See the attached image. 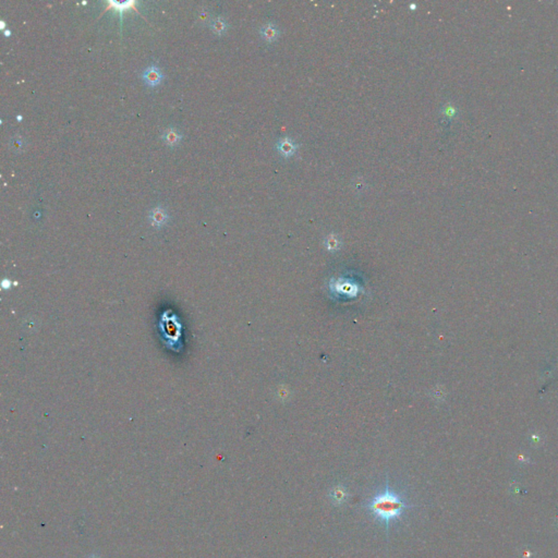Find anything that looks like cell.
Listing matches in <instances>:
<instances>
[{
	"mask_svg": "<svg viewBox=\"0 0 558 558\" xmlns=\"http://www.w3.org/2000/svg\"><path fill=\"white\" fill-rule=\"evenodd\" d=\"M366 507L377 520L384 522L388 530L390 522L398 519L401 514L406 509L411 508L412 505H408L401 495L390 489L388 484H386L385 490L372 498Z\"/></svg>",
	"mask_w": 558,
	"mask_h": 558,
	"instance_id": "1",
	"label": "cell"
},
{
	"mask_svg": "<svg viewBox=\"0 0 558 558\" xmlns=\"http://www.w3.org/2000/svg\"><path fill=\"white\" fill-rule=\"evenodd\" d=\"M142 78L145 84L154 87L160 84V82L164 79V76L159 68H157L156 66H152L143 72Z\"/></svg>",
	"mask_w": 558,
	"mask_h": 558,
	"instance_id": "2",
	"label": "cell"
},
{
	"mask_svg": "<svg viewBox=\"0 0 558 558\" xmlns=\"http://www.w3.org/2000/svg\"><path fill=\"white\" fill-rule=\"evenodd\" d=\"M276 148L281 156L288 158L296 154V152L298 150V145L293 139H290V137H284V139H280L277 142Z\"/></svg>",
	"mask_w": 558,
	"mask_h": 558,
	"instance_id": "3",
	"label": "cell"
},
{
	"mask_svg": "<svg viewBox=\"0 0 558 558\" xmlns=\"http://www.w3.org/2000/svg\"><path fill=\"white\" fill-rule=\"evenodd\" d=\"M149 217H150L151 224L154 226V227H161V226H164L168 221V215L166 211L163 207H159V206L151 209Z\"/></svg>",
	"mask_w": 558,
	"mask_h": 558,
	"instance_id": "4",
	"label": "cell"
},
{
	"mask_svg": "<svg viewBox=\"0 0 558 558\" xmlns=\"http://www.w3.org/2000/svg\"><path fill=\"white\" fill-rule=\"evenodd\" d=\"M348 496H349V493H348V490L343 487V485H337V487H335L329 492V498L336 506L343 505L348 499Z\"/></svg>",
	"mask_w": 558,
	"mask_h": 558,
	"instance_id": "5",
	"label": "cell"
},
{
	"mask_svg": "<svg viewBox=\"0 0 558 558\" xmlns=\"http://www.w3.org/2000/svg\"><path fill=\"white\" fill-rule=\"evenodd\" d=\"M261 36L265 40V42L273 43L278 38L279 30L273 23L265 24V26H263L262 29H261Z\"/></svg>",
	"mask_w": 558,
	"mask_h": 558,
	"instance_id": "6",
	"label": "cell"
},
{
	"mask_svg": "<svg viewBox=\"0 0 558 558\" xmlns=\"http://www.w3.org/2000/svg\"><path fill=\"white\" fill-rule=\"evenodd\" d=\"M163 140L164 142L167 144V145H171V147H175V145H177L178 143L180 142L181 140V133L176 130V129L174 128H171V129H167V130L164 131L163 133Z\"/></svg>",
	"mask_w": 558,
	"mask_h": 558,
	"instance_id": "7",
	"label": "cell"
},
{
	"mask_svg": "<svg viewBox=\"0 0 558 558\" xmlns=\"http://www.w3.org/2000/svg\"><path fill=\"white\" fill-rule=\"evenodd\" d=\"M211 29L217 35H223L228 30V24L224 18H216L211 22Z\"/></svg>",
	"mask_w": 558,
	"mask_h": 558,
	"instance_id": "8",
	"label": "cell"
},
{
	"mask_svg": "<svg viewBox=\"0 0 558 558\" xmlns=\"http://www.w3.org/2000/svg\"><path fill=\"white\" fill-rule=\"evenodd\" d=\"M535 557V553L531 548L524 546L520 549V558H533Z\"/></svg>",
	"mask_w": 558,
	"mask_h": 558,
	"instance_id": "9",
	"label": "cell"
},
{
	"mask_svg": "<svg viewBox=\"0 0 558 558\" xmlns=\"http://www.w3.org/2000/svg\"><path fill=\"white\" fill-rule=\"evenodd\" d=\"M199 20L202 23L209 22V21H211V13H209L208 11H206V10H202L199 14Z\"/></svg>",
	"mask_w": 558,
	"mask_h": 558,
	"instance_id": "10",
	"label": "cell"
},
{
	"mask_svg": "<svg viewBox=\"0 0 558 558\" xmlns=\"http://www.w3.org/2000/svg\"><path fill=\"white\" fill-rule=\"evenodd\" d=\"M12 142L14 143V144H12V148H13V149L18 150V149H21V148H22V141H21L20 139H13Z\"/></svg>",
	"mask_w": 558,
	"mask_h": 558,
	"instance_id": "11",
	"label": "cell"
},
{
	"mask_svg": "<svg viewBox=\"0 0 558 558\" xmlns=\"http://www.w3.org/2000/svg\"><path fill=\"white\" fill-rule=\"evenodd\" d=\"M5 34H6V36H10V31H6Z\"/></svg>",
	"mask_w": 558,
	"mask_h": 558,
	"instance_id": "12",
	"label": "cell"
},
{
	"mask_svg": "<svg viewBox=\"0 0 558 558\" xmlns=\"http://www.w3.org/2000/svg\"><path fill=\"white\" fill-rule=\"evenodd\" d=\"M4 28H5V22L2 21V29H4Z\"/></svg>",
	"mask_w": 558,
	"mask_h": 558,
	"instance_id": "13",
	"label": "cell"
},
{
	"mask_svg": "<svg viewBox=\"0 0 558 558\" xmlns=\"http://www.w3.org/2000/svg\"><path fill=\"white\" fill-rule=\"evenodd\" d=\"M556 527H557V530H558V520H557V522H556Z\"/></svg>",
	"mask_w": 558,
	"mask_h": 558,
	"instance_id": "14",
	"label": "cell"
}]
</instances>
